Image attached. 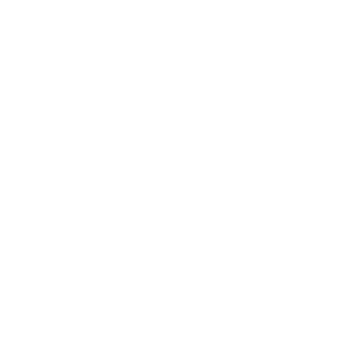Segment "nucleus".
Segmentation results:
<instances>
[]
</instances>
